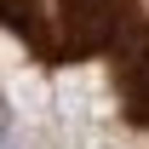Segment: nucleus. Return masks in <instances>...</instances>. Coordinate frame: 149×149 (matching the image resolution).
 <instances>
[{
  "label": "nucleus",
  "instance_id": "nucleus-1",
  "mask_svg": "<svg viewBox=\"0 0 149 149\" xmlns=\"http://www.w3.org/2000/svg\"><path fill=\"white\" fill-rule=\"evenodd\" d=\"M0 29L40 63L115 57L120 103L149 126V0H0Z\"/></svg>",
  "mask_w": 149,
  "mask_h": 149
}]
</instances>
